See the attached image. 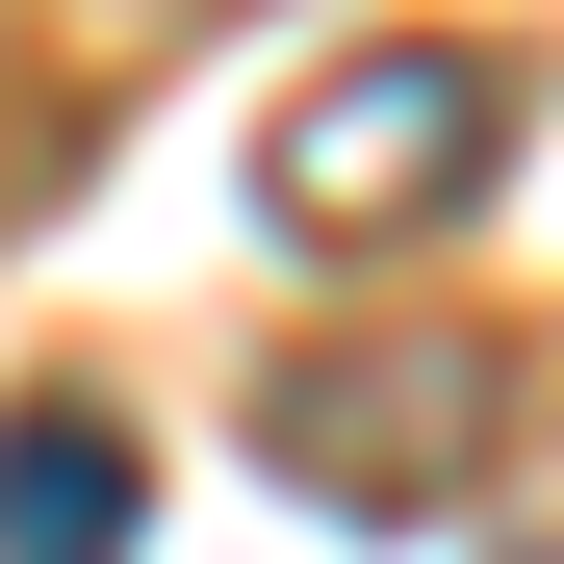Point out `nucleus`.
Returning <instances> with one entry per match:
<instances>
[{"label":"nucleus","mask_w":564,"mask_h":564,"mask_svg":"<svg viewBox=\"0 0 564 564\" xmlns=\"http://www.w3.org/2000/svg\"><path fill=\"white\" fill-rule=\"evenodd\" d=\"M513 180V77L462 52V26H386V52H334L308 104L257 129V231L282 257H411V231H462Z\"/></svg>","instance_id":"1"},{"label":"nucleus","mask_w":564,"mask_h":564,"mask_svg":"<svg viewBox=\"0 0 564 564\" xmlns=\"http://www.w3.org/2000/svg\"><path fill=\"white\" fill-rule=\"evenodd\" d=\"M257 436H282V488H334V513H436V462L513 436V359H488V334H436V359H308V386H257Z\"/></svg>","instance_id":"2"},{"label":"nucleus","mask_w":564,"mask_h":564,"mask_svg":"<svg viewBox=\"0 0 564 564\" xmlns=\"http://www.w3.org/2000/svg\"><path fill=\"white\" fill-rule=\"evenodd\" d=\"M154 539V436L104 386H26L0 411V564H129Z\"/></svg>","instance_id":"3"}]
</instances>
